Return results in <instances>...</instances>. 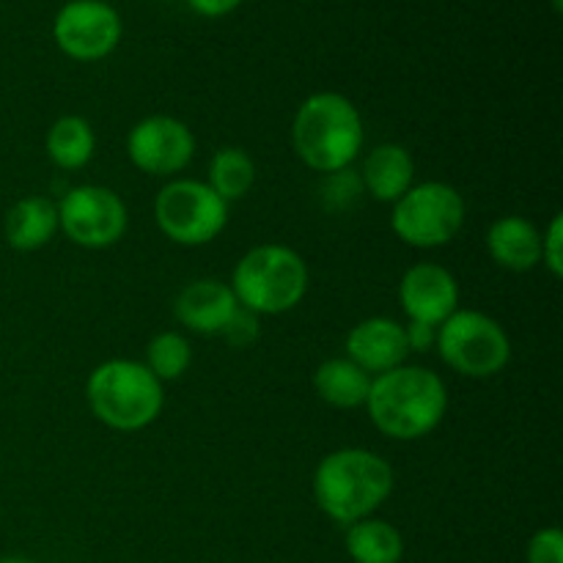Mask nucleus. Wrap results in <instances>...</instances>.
Returning a JSON list of instances; mask_svg holds the SVG:
<instances>
[{"label":"nucleus","instance_id":"nucleus-6","mask_svg":"<svg viewBox=\"0 0 563 563\" xmlns=\"http://www.w3.org/2000/svg\"><path fill=\"white\" fill-rule=\"evenodd\" d=\"M465 225V198L445 181L412 185L390 212V229L405 245L432 251L454 240Z\"/></svg>","mask_w":563,"mask_h":563},{"label":"nucleus","instance_id":"nucleus-9","mask_svg":"<svg viewBox=\"0 0 563 563\" xmlns=\"http://www.w3.org/2000/svg\"><path fill=\"white\" fill-rule=\"evenodd\" d=\"M126 207L110 187H71L58 203V229L75 245L102 251L115 245L126 231Z\"/></svg>","mask_w":563,"mask_h":563},{"label":"nucleus","instance_id":"nucleus-26","mask_svg":"<svg viewBox=\"0 0 563 563\" xmlns=\"http://www.w3.org/2000/svg\"><path fill=\"white\" fill-rule=\"evenodd\" d=\"M407 335V346L410 352H429L434 346V339H438V328H429V324L421 322H410L405 328Z\"/></svg>","mask_w":563,"mask_h":563},{"label":"nucleus","instance_id":"nucleus-23","mask_svg":"<svg viewBox=\"0 0 563 563\" xmlns=\"http://www.w3.org/2000/svg\"><path fill=\"white\" fill-rule=\"evenodd\" d=\"M361 192H363L361 174H355L352 168L335 170V174H324L322 201L330 212H346V209L357 201Z\"/></svg>","mask_w":563,"mask_h":563},{"label":"nucleus","instance_id":"nucleus-22","mask_svg":"<svg viewBox=\"0 0 563 563\" xmlns=\"http://www.w3.org/2000/svg\"><path fill=\"white\" fill-rule=\"evenodd\" d=\"M192 352L190 341L176 330H165L157 333L146 346V368L159 379V383H170L179 379L181 374L190 368Z\"/></svg>","mask_w":563,"mask_h":563},{"label":"nucleus","instance_id":"nucleus-20","mask_svg":"<svg viewBox=\"0 0 563 563\" xmlns=\"http://www.w3.org/2000/svg\"><path fill=\"white\" fill-rule=\"evenodd\" d=\"M97 148L93 126L82 115H60L47 132V157L58 168L77 170L88 165Z\"/></svg>","mask_w":563,"mask_h":563},{"label":"nucleus","instance_id":"nucleus-3","mask_svg":"<svg viewBox=\"0 0 563 563\" xmlns=\"http://www.w3.org/2000/svg\"><path fill=\"white\" fill-rule=\"evenodd\" d=\"M366 130L361 110L339 91L311 93L291 121V146L317 174L350 168L363 152Z\"/></svg>","mask_w":563,"mask_h":563},{"label":"nucleus","instance_id":"nucleus-2","mask_svg":"<svg viewBox=\"0 0 563 563\" xmlns=\"http://www.w3.org/2000/svg\"><path fill=\"white\" fill-rule=\"evenodd\" d=\"M394 493V467L366 449H339L313 473L317 506L339 526L372 517Z\"/></svg>","mask_w":563,"mask_h":563},{"label":"nucleus","instance_id":"nucleus-24","mask_svg":"<svg viewBox=\"0 0 563 563\" xmlns=\"http://www.w3.org/2000/svg\"><path fill=\"white\" fill-rule=\"evenodd\" d=\"M528 563H563V533L561 528H542L528 542Z\"/></svg>","mask_w":563,"mask_h":563},{"label":"nucleus","instance_id":"nucleus-18","mask_svg":"<svg viewBox=\"0 0 563 563\" xmlns=\"http://www.w3.org/2000/svg\"><path fill=\"white\" fill-rule=\"evenodd\" d=\"M372 388V374L363 372L350 357H330L313 372V390L322 401L339 410L363 407Z\"/></svg>","mask_w":563,"mask_h":563},{"label":"nucleus","instance_id":"nucleus-27","mask_svg":"<svg viewBox=\"0 0 563 563\" xmlns=\"http://www.w3.org/2000/svg\"><path fill=\"white\" fill-rule=\"evenodd\" d=\"M187 3H190V9L196 11V14L209 16V20H218V16L231 14L242 0H187Z\"/></svg>","mask_w":563,"mask_h":563},{"label":"nucleus","instance_id":"nucleus-13","mask_svg":"<svg viewBox=\"0 0 563 563\" xmlns=\"http://www.w3.org/2000/svg\"><path fill=\"white\" fill-rule=\"evenodd\" d=\"M240 302L229 284L212 278H201L187 284L174 302V313L179 324L201 335H225L236 317Z\"/></svg>","mask_w":563,"mask_h":563},{"label":"nucleus","instance_id":"nucleus-21","mask_svg":"<svg viewBox=\"0 0 563 563\" xmlns=\"http://www.w3.org/2000/svg\"><path fill=\"white\" fill-rule=\"evenodd\" d=\"M207 185L223 198L225 203L240 201L256 185V163L245 148L223 146L209 159V179Z\"/></svg>","mask_w":563,"mask_h":563},{"label":"nucleus","instance_id":"nucleus-10","mask_svg":"<svg viewBox=\"0 0 563 563\" xmlns=\"http://www.w3.org/2000/svg\"><path fill=\"white\" fill-rule=\"evenodd\" d=\"M121 33L119 11L104 0H69L53 22V38L60 53L82 64L108 58L119 47Z\"/></svg>","mask_w":563,"mask_h":563},{"label":"nucleus","instance_id":"nucleus-29","mask_svg":"<svg viewBox=\"0 0 563 563\" xmlns=\"http://www.w3.org/2000/svg\"><path fill=\"white\" fill-rule=\"evenodd\" d=\"M553 5H555V11H561V0H553Z\"/></svg>","mask_w":563,"mask_h":563},{"label":"nucleus","instance_id":"nucleus-5","mask_svg":"<svg viewBox=\"0 0 563 563\" xmlns=\"http://www.w3.org/2000/svg\"><path fill=\"white\" fill-rule=\"evenodd\" d=\"M229 286L247 313L278 317L302 302L308 291V267L297 251L267 242L251 247L236 262Z\"/></svg>","mask_w":563,"mask_h":563},{"label":"nucleus","instance_id":"nucleus-11","mask_svg":"<svg viewBox=\"0 0 563 563\" xmlns=\"http://www.w3.org/2000/svg\"><path fill=\"white\" fill-rule=\"evenodd\" d=\"M126 154L143 174L174 176L190 165L196 154V135L174 115H148L126 135Z\"/></svg>","mask_w":563,"mask_h":563},{"label":"nucleus","instance_id":"nucleus-25","mask_svg":"<svg viewBox=\"0 0 563 563\" xmlns=\"http://www.w3.org/2000/svg\"><path fill=\"white\" fill-rule=\"evenodd\" d=\"M542 264L553 278L563 275V218L555 214L548 229L542 231Z\"/></svg>","mask_w":563,"mask_h":563},{"label":"nucleus","instance_id":"nucleus-28","mask_svg":"<svg viewBox=\"0 0 563 563\" xmlns=\"http://www.w3.org/2000/svg\"><path fill=\"white\" fill-rule=\"evenodd\" d=\"M0 563H36L31 559H0Z\"/></svg>","mask_w":563,"mask_h":563},{"label":"nucleus","instance_id":"nucleus-1","mask_svg":"<svg viewBox=\"0 0 563 563\" xmlns=\"http://www.w3.org/2000/svg\"><path fill=\"white\" fill-rule=\"evenodd\" d=\"M368 418L394 440H418L440 427L449 410L445 383L423 366H401L372 377L366 399Z\"/></svg>","mask_w":563,"mask_h":563},{"label":"nucleus","instance_id":"nucleus-7","mask_svg":"<svg viewBox=\"0 0 563 563\" xmlns=\"http://www.w3.org/2000/svg\"><path fill=\"white\" fill-rule=\"evenodd\" d=\"M434 346L440 357L462 377L487 379L504 372L511 361V341L493 317L456 308L438 328Z\"/></svg>","mask_w":563,"mask_h":563},{"label":"nucleus","instance_id":"nucleus-12","mask_svg":"<svg viewBox=\"0 0 563 563\" xmlns=\"http://www.w3.org/2000/svg\"><path fill=\"white\" fill-rule=\"evenodd\" d=\"M399 302L410 322L440 328L460 306V284L440 264L421 262L401 275Z\"/></svg>","mask_w":563,"mask_h":563},{"label":"nucleus","instance_id":"nucleus-16","mask_svg":"<svg viewBox=\"0 0 563 563\" xmlns=\"http://www.w3.org/2000/svg\"><path fill=\"white\" fill-rule=\"evenodd\" d=\"M416 179V163H412L410 152L399 143H383V146L372 148L363 163L361 181L363 190L383 203H396Z\"/></svg>","mask_w":563,"mask_h":563},{"label":"nucleus","instance_id":"nucleus-8","mask_svg":"<svg viewBox=\"0 0 563 563\" xmlns=\"http://www.w3.org/2000/svg\"><path fill=\"white\" fill-rule=\"evenodd\" d=\"M154 220L170 242L185 247L218 240L229 223V203L196 179H174L154 198Z\"/></svg>","mask_w":563,"mask_h":563},{"label":"nucleus","instance_id":"nucleus-14","mask_svg":"<svg viewBox=\"0 0 563 563\" xmlns=\"http://www.w3.org/2000/svg\"><path fill=\"white\" fill-rule=\"evenodd\" d=\"M407 355H410V346H407L405 324L396 319H363L346 333V357L372 377L401 366Z\"/></svg>","mask_w":563,"mask_h":563},{"label":"nucleus","instance_id":"nucleus-4","mask_svg":"<svg viewBox=\"0 0 563 563\" xmlns=\"http://www.w3.org/2000/svg\"><path fill=\"white\" fill-rule=\"evenodd\" d=\"M88 407L93 418L115 432H137L157 421L163 412V383L141 361L99 363L86 383Z\"/></svg>","mask_w":563,"mask_h":563},{"label":"nucleus","instance_id":"nucleus-17","mask_svg":"<svg viewBox=\"0 0 563 563\" xmlns=\"http://www.w3.org/2000/svg\"><path fill=\"white\" fill-rule=\"evenodd\" d=\"M58 231V207L49 198L27 196L5 214V240L14 251H38Z\"/></svg>","mask_w":563,"mask_h":563},{"label":"nucleus","instance_id":"nucleus-15","mask_svg":"<svg viewBox=\"0 0 563 563\" xmlns=\"http://www.w3.org/2000/svg\"><path fill=\"white\" fill-rule=\"evenodd\" d=\"M487 251L498 267L528 273L542 264V231L520 214H506L489 225Z\"/></svg>","mask_w":563,"mask_h":563},{"label":"nucleus","instance_id":"nucleus-19","mask_svg":"<svg viewBox=\"0 0 563 563\" xmlns=\"http://www.w3.org/2000/svg\"><path fill=\"white\" fill-rule=\"evenodd\" d=\"M344 548L355 563H399L405 559V539L388 520H357L346 526Z\"/></svg>","mask_w":563,"mask_h":563}]
</instances>
